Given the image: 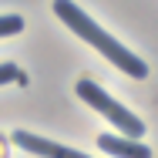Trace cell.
<instances>
[{"label": "cell", "mask_w": 158, "mask_h": 158, "mask_svg": "<svg viewBox=\"0 0 158 158\" xmlns=\"http://www.w3.org/2000/svg\"><path fill=\"white\" fill-rule=\"evenodd\" d=\"M54 14L71 27V34H77V37L88 40L94 51H101V54L114 64L125 77H135V81H145V77H148V64L141 61L135 51H128L121 40H114L108 31H101V27H98V24L77 7V3H74V0H54Z\"/></svg>", "instance_id": "6da1fadb"}, {"label": "cell", "mask_w": 158, "mask_h": 158, "mask_svg": "<svg viewBox=\"0 0 158 158\" xmlns=\"http://www.w3.org/2000/svg\"><path fill=\"white\" fill-rule=\"evenodd\" d=\"M24 31V17L20 14H0V37H14Z\"/></svg>", "instance_id": "5b68a950"}, {"label": "cell", "mask_w": 158, "mask_h": 158, "mask_svg": "<svg viewBox=\"0 0 158 158\" xmlns=\"http://www.w3.org/2000/svg\"><path fill=\"white\" fill-rule=\"evenodd\" d=\"M14 145L24 148V152H31V155H40V158H88L84 152H74V148L57 145L51 138H40L34 131H14Z\"/></svg>", "instance_id": "3957f363"}, {"label": "cell", "mask_w": 158, "mask_h": 158, "mask_svg": "<svg viewBox=\"0 0 158 158\" xmlns=\"http://www.w3.org/2000/svg\"><path fill=\"white\" fill-rule=\"evenodd\" d=\"M98 148H104L114 158H152V148L138 138H118V135H98Z\"/></svg>", "instance_id": "277c9868"}, {"label": "cell", "mask_w": 158, "mask_h": 158, "mask_svg": "<svg viewBox=\"0 0 158 158\" xmlns=\"http://www.w3.org/2000/svg\"><path fill=\"white\" fill-rule=\"evenodd\" d=\"M74 91H77V98H81L84 104H91L98 114H104V118L118 128V131H125V138H141V135H145V121H141L135 111H128L125 104H118V101L108 94V91H104L98 81H91V77H81Z\"/></svg>", "instance_id": "7a4b0ae2"}, {"label": "cell", "mask_w": 158, "mask_h": 158, "mask_svg": "<svg viewBox=\"0 0 158 158\" xmlns=\"http://www.w3.org/2000/svg\"><path fill=\"white\" fill-rule=\"evenodd\" d=\"M27 77H24V71L17 67V64H0V84H24Z\"/></svg>", "instance_id": "8992f818"}]
</instances>
